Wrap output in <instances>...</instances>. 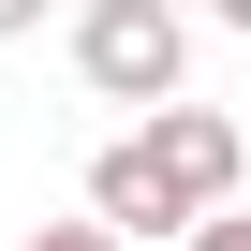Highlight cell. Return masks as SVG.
Listing matches in <instances>:
<instances>
[{
  "label": "cell",
  "instance_id": "obj_1",
  "mask_svg": "<svg viewBox=\"0 0 251 251\" xmlns=\"http://www.w3.org/2000/svg\"><path fill=\"white\" fill-rule=\"evenodd\" d=\"M236 163H251V133L222 103H163V118H133V133L89 163V222L103 236H192V222L236 207Z\"/></svg>",
  "mask_w": 251,
  "mask_h": 251
},
{
  "label": "cell",
  "instance_id": "obj_2",
  "mask_svg": "<svg viewBox=\"0 0 251 251\" xmlns=\"http://www.w3.org/2000/svg\"><path fill=\"white\" fill-rule=\"evenodd\" d=\"M74 74L103 103H192V15H163V0H89L74 15Z\"/></svg>",
  "mask_w": 251,
  "mask_h": 251
},
{
  "label": "cell",
  "instance_id": "obj_3",
  "mask_svg": "<svg viewBox=\"0 0 251 251\" xmlns=\"http://www.w3.org/2000/svg\"><path fill=\"white\" fill-rule=\"evenodd\" d=\"M30 251H118V236H103V222H45Z\"/></svg>",
  "mask_w": 251,
  "mask_h": 251
},
{
  "label": "cell",
  "instance_id": "obj_4",
  "mask_svg": "<svg viewBox=\"0 0 251 251\" xmlns=\"http://www.w3.org/2000/svg\"><path fill=\"white\" fill-rule=\"evenodd\" d=\"M192 251H251V222H236V207H222V222H192Z\"/></svg>",
  "mask_w": 251,
  "mask_h": 251
},
{
  "label": "cell",
  "instance_id": "obj_5",
  "mask_svg": "<svg viewBox=\"0 0 251 251\" xmlns=\"http://www.w3.org/2000/svg\"><path fill=\"white\" fill-rule=\"evenodd\" d=\"M15 30H45V0H0V45H15Z\"/></svg>",
  "mask_w": 251,
  "mask_h": 251
},
{
  "label": "cell",
  "instance_id": "obj_6",
  "mask_svg": "<svg viewBox=\"0 0 251 251\" xmlns=\"http://www.w3.org/2000/svg\"><path fill=\"white\" fill-rule=\"evenodd\" d=\"M207 15H222V30H251V0H207Z\"/></svg>",
  "mask_w": 251,
  "mask_h": 251
},
{
  "label": "cell",
  "instance_id": "obj_7",
  "mask_svg": "<svg viewBox=\"0 0 251 251\" xmlns=\"http://www.w3.org/2000/svg\"><path fill=\"white\" fill-rule=\"evenodd\" d=\"M163 15H192V0H163Z\"/></svg>",
  "mask_w": 251,
  "mask_h": 251
},
{
  "label": "cell",
  "instance_id": "obj_8",
  "mask_svg": "<svg viewBox=\"0 0 251 251\" xmlns=\"http://www.w3.org/2000/svg\"><path fill=\"white\" fill-rule=\"evenodd\" d=\"M236 133H251V118H236Z\"/></svg>",
  "mask_w": 251,
  "mask_h": 251
}]
</instances>
